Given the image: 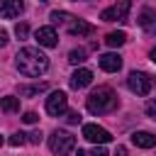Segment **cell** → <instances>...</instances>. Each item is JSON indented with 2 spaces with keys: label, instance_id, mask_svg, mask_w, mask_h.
<instances>
[{
  "label": "cell",
  "instance_id": "6da1fadb",
  "mask_svg": "<svg viewBox=\"0 0 156 156\" xmlns=\"http://www.w3.org/2000/svg\"><path fill=\"white\" fill-rule=\"evenodd\" d=\"M15 66H17V71H20L22 76H27V78H39V76H44L46 68H49V56L41 54L39 49H34V46H24V49L17 51Z\"/></svg>",
  "mask_w": 156,
  "mask_h": 156
},
{
  "label": "cell",
  "instance_id": "7a4b0ae2",
  "mask_svg": "<svg viewBox=\"0 0 156 156\" xmlns=\"http://www.w3.org/2000/svg\"><path fill=\"white\" fill-rule=\"evenodd\" d=\"M117 105H119L117 93H115L110 85H100V88H95V90L88 95V100H85V107H88L90 115H105V112H112Z\"/></svg>",
  "mask_w": 156,
  "mask_h": 156
},
{
  "label": "cell",
  "instance_id": "3957f363",
  "mask_svg": "<svg viewBox=\"0 0 156 156\" xmlns=\"http://www.w3.org/2000/svg\"><path fill=\"white\" fill-rule=\"evenodd\" d=\"M49 149L56 156H66V154H71L76 149V136L63 132V129H54L51 136H49Z\"/></svg>",
  "mask_w": 156,
  "mask_h": 156
},
{
  "label": "cell",
  "instance_id": "277c9868",
  "mask_svg": "<svg viewBox=\"0 0 156 156\" xmlns=\"http://www.w3.org/2000/svg\"><path fill=\"white\" fill-rule=\"evenodd\" d=\"M127 88L136 95H149L151 88H154V78L144 71H132L129 78H127Z\"/></svg>",
  "mask_w": 156,
  "mask_h": 156
},
{
  "label": "cell",
  "instance_id": "5b68a950",
  "mask_svg": "<svg viewBox=\"0 0 156 156\" xmlns=\"http://www.w3.org/2000/svg\"><path fill=\"white\" fill-rule=\"evenodd\" d=\"M129 10H132V2L129 0H119L117 5L105 7L100 12V20L102 22H129Z\"/></svg>",
  "mask_w": 156,
  "mask_h": 156
},
{
  "label": "cell",
  "instance_id": "8992f818",
  "mask_svg": "<svg viewBox=\"0 0 156 156\" xmlns=\"http://www.w3.org/2000/svg\"><path fill=\"white\" fill-rule=\"evenodd\" d=\"M68 110V98L63 90H54L49 98H46V112L51 117H61L63 112Z\"/></svg>",
  "mask_w": 156,
  "mask_h": 156
},
{
  "label": "cell",
  "instance_id": "52a82bcc",
  "mask_svg": "<svg viewBox=\"0 0 156 156\" xmlns=\"http://www.w3.org/2000/svg\"><path fill=\"white\" fill-rule=\"evenodd\" d=\"M83 136L88 141H93V144H100V146L107 144V141H112V134L107 129L98 127V124H83Z\"/></svg>",
  "mask_w": 156,
  "mask_h": 156
},
{
  "label": "cell",
  "instance_id": "ba28073f",
  "mask_svg": "<svg viewBox=\"0 0 156 156\" xmlns=\"http://www.w3.org/2000/svg\"><path fill=\"white\" fill-rule=\"evenodd\" d=\"M34 39H37L39 46H44V49H54V46L58 44V34H56L54 27H39V29L34 32Z\"/></svg>",
  "mask_w": 156,
  "mask_h": 156
},
{
  "label": "cell",
  "instance_id": "9c48e42d",
  "mask_svg": "<svg viewBox=\"0 0 156 156\" xmlns=\"http://www.w3.org/2000/svg\"><path fill=\"white\" fill-rule=\"evenodd\" d=\"M24 12V2L22 0H2L0 2V17L5 20H15Z\"/></svg>",
  "mask_w": 156,
  "mask_h": 156
},
{
  "label": "cell",
  "instance_id": "30bf717a",
  "mask_svg": "<svg viewBox=\"0 0 156 156\" xmlns=\"http://www.w3.org/2000/svg\"><path fill=\"white\" fill-rule=\"evenodd\" d=\"M68 83H71V88H73V90L85 88V85H90V83H93V71H88V68H76V71H73V76L68 78Z\"/></svg>",
  "mask_w": 156,
  "mask_h": 156
},
{
  "label": "cell",
  "instance_id": "8fae6325",
  "mask_svg": "<svg viewBox=\"0 0 156 156\" xmlns=\"http://www.w3.org/2000/svg\"><path fill=\"white\" fill-rule=\"evenodd\" d=\"M139 27L146 32V34H156V10H151V7H144L141 12H139Z\"/></svg>",
  "mask_w": 156,
  "mask_h": 156
},
{
  "label": "cell",
  "instance_id": "7c38bea8",
  "mask_svg": "<svg viewBox=\"0 0 156 156\" xmlns=\"http://www.w3.org/2000/svg\"><path fill=\"white\" fill-rule=\"evenodd\" d=\"M98 63H100L102 71H107V73H117V71L122 68V56H119V54H102V56L98 58Z\"/></svg>",
  "mask_w": 156,
  "mask_h": 156
},
{
  "label": "cell",
  "instance_id": "4fadbf2b",
  "mask_svg": "<svg viewBox=\"0 0 156 156\" xmlns=\"http://www.w3.org/2000/svg\"><path fill=\"white\" fill-rule=\"evenodd\" d=\"M132 144L139 149H154L156 146V134L151 132H134L132 134Z\"/></svg>",
  "mask_w": 156,
  "mask_h": 156
},
{
  "label": "cell",
  "instance_id": "5bb4252c",
  "mask_svg": "<svg viewBox=\"0 0 156 156\" xmlns=\"http://www.w3.org/2000/svg\"><path fill=\"white\" fill-rule=\"evenodd\" d=\"M93 32H95V27L88 24V22H83V20H73L68 24V34H73V37H90Z\"/></svg>",
  "mask_w": 156,
  "mask_h": 156
},
{
  "label": "cell",
  "instance_id": "9a60e30c",
  "mask_svg": "<svg viewBox=\"0 0 156 156\" xmlns=\"http://www.w3.org/2000/svg\"><path fill=\"white\" fill-rule=\"evenodd\" d=\"M46 90V83H34V85H20V98H32Z\"/></svg>",
  "mask_w": 156,
  "mask_h": 156
},
{
  "label": "cell",
  "instance_id": "2e32d148",
  "mask_svg": "<svg viewBox=\"0 0 156 156\" xmlns=\"http://www.w3.org/2000/svg\"><path fill=\"white\" fill-rule=\"evenodd\" d=\"M124 41H127V34H124V32H110V34L105 37V44H107V46H112V49L122 46Z\"/></svg>",
  "mask_w": 156,
  "mask_h": 156
},
{
  "label": "cell",
  "instance_id": "e0dca14e",
  "mask_svg": "<svg viewBox=\"0 0 156 156\" xmlns=\"http://www.w3.org/2000/svg\"><path fill=\"white\" fill-rule=\"evenodd\" d=\"M0 107H2V112H20V98L7 95L0 100Z\"/></svg>",
  "mask_w": 156,
  "mask_h": 156
},
{
  "label": "cell",
  "instance_id": "ac0fdd59",
  "mask_svg": "<svg viewBox=\"0 0 156 156\" xmlns=\"http://www.w3.org/2000/svg\"><path fill=\"white\" fill-rule=\"evenodd\" d=\"M49 17H51V22H54V24H71V22L76 20L73 15H68V12H61V10H54Z\"/></svg>",
  "mask_w": 156,
  "mask_h": 156
},
{
  "label": "cell",
  "instance_id": "d6986e66",
  "mask_svg": "<svg viewBox=\"0 0 156 156\" xmlns=\"http://www.w3.org/2000/svg\"><path fill=\"white\" fill-rule=\"evenodd\" d=\"M85 49H71V54H68V61L73 63V66H78V63H83L85 61Z\"/></svg>",
  "mask_w": 156,
  "mask_h": 156
},
{
  "label": "cell",
  "instance_id": "ffe728a7",
  "mask_svg": "<svg viewBox=\"0 0 156 156\" xmlns=\"http://www.w3.org/2000/svg\"><path fill=\"white\" fill-rule=\"evenodd\" d=\"M76 156H107V151H105L102 146H95V149H90V151L78 149V154H76Z\"/></svg>",
  "mask_w": 156,
  "mask_h": 156
},
{
  "label": "cell",
  "instance_id": "44dd1931",
  "mask_svg": "<svg viewBox=\"0 0 156 156\" xmlns=\"http://www.w3.org/2000/svg\"><path fill=\"white\" fill-rule=\"evenodd\" d=\"M24 141H27V134H22V132H15V134L10 136V144H12V146H22Z\"/></svg>",
  "mask_w": 156,
  "mask_h": 156
},
{
  "label": "cell",
  "instance_id": "7402d4cb",
  "mask_svg": "<svg viewBox=\"0 0 156 156\" xmlns=\"http://www.w3.org/2000/svg\"><path fill=\"white\" fill-rule=\"evenodd\" d=\"M15 34H17L20 39H27V34H29V27H27L24 22H20V24H15Z\"/></svg>",
  "mask_w": 156,
  "mask_h": 156
},
{
  "label": "cell",
  "instance_id": "603a6c76",
  "mask_svg": "<svg viewBox=\"0 0 156 156\" xmlns=\"http://www.w3.org/2000/svg\"><path fill=\"white\" fill-rule=\"evenodd\" d=\"M144 110H146V117H149V119H154V122H156V100H149V102H146V107H144Z\"/></svg>",
  "mask_w": 156,
  "mask_h": 156
},
{
  "label": "cell",
  "instance_id": "cb8c5ba5",
  "mask_svg": "<svg viewBox=\"0 0 156 156\" xmlns=\"http://www.w3.org/2000/svg\"><path fill=\"white\" fill-rule=\"evenodd\" d=\"M22 119H24L27 124H34V122L39 119V115H37V112H24V115H22Z\"/></svg>",
  "mask_w": 156,
  "mask_h": 156
},
{
  "label": "cell",
  "instance_id": "d4e9b609",
  "mask_svg": "<svg viewBox=\"0 0 156 156\" xmlns=\"http://www.w3.org/2000/svg\"><path fill=\"white\" fill-rule=\"evenodd\" d=\"M27 141H32V144H39V141H41V132H32V134H27Z\"/></svg>",
  "mask_w": 156,
  "mask_h": 156
},
{
  "label": "cell",
  "instance_id": "484cf974",
  "mask_svg": "<svg viewBox=\"0 0 156 156\" xmlns=\"http://www.w3.org/2000/svg\"><path fill=\"white\" fill-rule=\"evenodd\" d=\"M66 119H68L71 124H76V122H80V115H78V112H68V117H66Z\"/></svg>",
  "mask_w": 156,
  "mask_h": 156
},
{
  "label": "cell",
  "instance_id": "4316f807",
  "mask_svg": "<svg viewBox=\"0 0 156 156\" xmlns=\"http://www.w3.org/2000/svg\"><path fill=\"white\" fill-rule=\"evenodd\" d=\"M7 41H10V39H7V32H5V29H0V49H2Z\"/></svg>",
  "mask_w": 156,
  "mask_h": 156
},
{
  "label": "cell",
  "instance_id": "83f0119b",
  "mask_svg": "<svg viewBox=\"0 0 156 156\" xmlns=\"http://www.w3.org/2000/svg\"><path fill=\"white\" fill-rule=\"evenodd\" d=\"M115 156H127V149H124V146H117V151H115Z\"/></svg>",
  "mask_w": 156,
  "mask_h": 156
},
{
  "label": "cell",
  "instance_id": "f1b7e54d",
  "mask_svg": "<svg viewBox=\"0 0 156 156\" xmlns=\"http://www.w3.org/2000/svg\"><path fill=\"white\" fill-rule=\"evenodd\" d=\"M151 61L156 63V49H151Z\"/></svg>",
  "mask_w": 156,
  "mask_h": 156
},
{
  "label": "cell",
  "instance_id": "f546056e",
  "mask_svg": "<svg viewBox=\"0 0 156 156\" xmlns=\"http://www.w3.org/2000/svg\"><path fill=\"white\" fill-rule=\"evenodd\" d=\"M0 146H2V136H0Z\"/></svg>",
  "mask_w": 156,
  "mask_h": 156
},
{
  "label": "cell",
  "instance_id": "4dcf8cb0",
  "mask_svg": "<svg viewBox=\"0 0 156 156\" xmlns=\"http://www.w3.org/2000/svg\"><path fill=\"white\" fill-rule=\"evenodd\" d=\"M39 2H46V0H39Z\"/></svg>",
  "mask_w": 156,
  "mask_h": 156
},
{
  "label": "cell",
  "instance_id": "1f68e13d",
  "mask_svg": "<svg viewBox=\"0 0 156 156\" xmlns=\"http://www.w3.org/2000/svg\"><path fill=\"white\" fill-rule=\"evenodd\" d=\"M73 2H78V0H73Z\"/></svg>",
  "mask_w": 156,
  "mask_h": 156
}]
</instances>
